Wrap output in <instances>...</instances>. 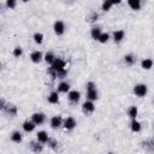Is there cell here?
<instances>
[{
	"label": "cell",
	"instance_id": "cell-12",
	"mask_svg": "<svg viewBox=\"0 0 154 154\" xmlns=\"http://www.w3.org/2000/svg\"><path fill=\"white\" fill-rule=\"evenodd\" d=\"M36 137H37V142H40V143H47V141H48V134L46 132V131H38L37 132V135H36Z\"/></svg>",
	"mask_w": 154,
	"mask_h": 154
},
{
	"label": "cell",
	"instance_id": "cell-31",
	"mask_svg": "<svg viewBox=\"0 0 154 154\" xmlns=\"http://www.w3.org/2000/svg\"><path fill=\"white\" fill-rule=\"evenodd\" d=\"M48 144H49V147L51 148H55V144H57V141L55 140H51V138H48Z\"/></svg>",
	"mask_w": 154,
	"mask_h": 154
},
{
	"label": "cell",
	"instance_id": "cell-3",
	"mask_svg": "<svg viewBox=\"0 0 154 154\" xmlns=\"http://www.w3.org/2000/svg\"><path fill=\"white\" fill-rule=\"evenodd\" d=\"M51 67H52L55 72H58V71L65 69V61H64L63 59H60V58H55V59L53 60V63L51 64Z\"/></svg>",
	"mask_w": 154,
	"mask_h": 154
},
{
	"label": "cell",
	"instance_id": "cell-11",
	"mask_svg": "<svg viewBox=\"0 0 154 154\" xmlns=\"http://www.w3.org/2000/svg\"><path fill=\"white\" fill-rule=\"evenodd\" d=\"M35 126H36V124H35L32 120H25V122L23 123V130L26 131V132H31V131H34Z\"/></svg>",
	"mask_w": 154,
	"mask_h": 154
},
{
	"label": "cell",
	"instance_id": "cell-33",
	"mask_svg": "<svg viewBox=\"0 0 154 154\" xmlns=\"http://www.w3.org/2000/svg\"><path fill=\"white\" fill-rule=\"evenodd\" d=\"M109 1H111L113 5H118V4H120V2H122V0H109Z\"/></svg>",
	"mask_w": 154,
	"mask_h": 154
},
{
	"label": "cell",
	"instance_id": "cell-28",
	"mask_svg": "<svg viewBox=\"0 0 154 154\" xmlns=\"http://www.w3.org/2000/svg\"><path fill=\"white\" fill-rule=\"evenodd\" d=\"M34 41H35L36 43H42V41H43V35H42L41 32H36V34L34 35Z\"/></svg>",
	"mask_w": 154,
	"mask_h": 154
},
{
	"label": "cell",
	"instance_id": "cell-6",
	"mask_svg": "<svg viewBox=\"0 0 154 154\" xmlns=\"http://www.w3.org/2000/svg\"><path fill=\"white\" fill-rule=\"evenodd\" d=\"M63 125H64V128H65L66 130H72V129L76 128L77 122L75 120V118H72V117H67V118L63 122Z\"/></svg>",
	"mask_w": 154,
	"mask_h": 154
},
{
	"label": "cell",
	"instance_id": "cell-29",
	"mask_svg": "<svg viewBox=\"0 0 154 154\" xmlns=\"http://www.w3.org/2000/svg\"><path fill=\"white\" fill-rule=\"evenodd\" d=\"M22 54H23V49H22V47H16V48L13 49V55H14L16 58H19Z\"/></svg>",
	"mask_w": 154,
	"mask_h": 154
},
{
	"label": "cell",
	"instance_id": "cell-14",
	"mask_svg": "<svg viewBox=\"0 0 154 154\" xmlns=\"http://www.w3.org/2000/svg\"><path fill=\"white\" fill-rule=\"evenodd\" d=\"M128 4H129V6H130L132 10L137 11V10H140V8H141L142 0H128Z\"/></svg>",
	"mask_w": 154,
	"mask_h": 154
},
{
	"label": "cell",
	"instance_id": "cell-4",
	"mask_svg": "<svg viewBox=\"0 0 154 154\" xmlns=\"http://www.w3.org/2000/svg\"><path fill=\"white\" fill-rule=\"evenodd\" d=\"M31 120L36 124V125H41L46 122V116L45 113H41V112H36L31 116Z\"/></svg>",
	"mask_w": 154,
	"mask_h": 154
},
{
	"label": "cell",
	"instance_id": "cell-15",
	"mask_svg": "<svg viewBox=\"0 0 154 154\" xmlns=\"http://www.w3.org/2000/svg\"><path fill=\"white\" fill-rule=\"evenodd\" d=\"M130 128H131V130H132L134 132H138V131H141V129H142V126H141V123H140V122H137V120H136V118L131 120Z\"/></svg>",
	"mask_w": 154,
	"mask_h": 154
},
{
	"label": "cell",
	"instance_id": "cell-26",
	"mask_svg": "<svg viewBox=\"0 0 154 154\" xmlns=\"http://www.w3.org/2000/svg\"><path fill=\"white\" fill-rule=\"evenodd\" d=\"M108 38H109V35H108L107 32H101V35L99 36L97 41L101 42V43H106V42L108 41Z\"/></svg>",
	"mask_w": 154,
	"mask_h": 154
},
{
	"label": "cell",
	"instance_id": "cell-18",
	"mask_svg": "<svg viewBox=\"0 0 154 154\" xmlns=\"http://www.w3.org/2000/svg\"><path fill=\"white\" fill-rule=\"evenodd\" d=\"M90 35H91V37H93L94 40H97L99 36L101 35V29H100L99 26H94V28L91 29V31H90Z\"/></svg>",
	"mask_w": 154,
	"mask_h": 154
},
{
	"label": "cell",
	"instance_id": "cell-36",
	"mask_svg": "<svg viewBox=\"0 0 154 154\" xmlns=\"http://www.w3.org/2000/svg\"><path fill=\"white\" fill-rule=\"evenodd\" d=\"M0 70H1V63H0Z\"/></svg>",
	"mask_w": 154,
	"mask_h": 154
},
{
	"label": "cell",
	"instance_id": "cell-13",
	"mask_svg": "<svg viewBox=\"0 0 154 154\" xmlns=\"http://www.w3.org/2000/svg\"><path fill=\"white\" fill-rule=\"evenodd\" d=\"M124 36H125V32L123 31V30H117V31H114L113 32V40H114V42H120L123 38H124Z\"/></svg>",
	"mask_w": 154,
	"mask_h": 154
},
{
	"label": "cell",
	"instance_id": "cell-20",
	"mask_svg": "<svg viewBox=\"0 0 154 154\" xmlns=\"http://www.w3.org/2000/svg\"><path fill=\"white\" fill-rule=\"evenodd\" d=\"M141 66H142V69H144V70H149V69L153 66V60H152V59H144V60H142Z\"/></svg>",
	"mask_w": 154,
	"mask_h": 154
},
{
	"label": "cell",
	"instance_id": "cell-23",
	"mask_svg": "<svg viewBox=\"0 0 154 154\" xmlns=\"http://www.w3.org/2000/svg\"><path fill=\"white\" fill-rule=\"evenodd\" d=\"M45 61L47 63V64H52L53 63V60L55 59V57H54V54L52 53V52H48V53H46V55H45Z\"/></svg>",
	"mask_w": 154,
	"mask_h": 154
},
{
	"label": "cell",
	"instance_id": "cell-22",
	"mask_svg": "<svg viewBox=\"0 0 154 154\" xmlns=\"http://www.w3.org/2000/svg\"><path fill=\"white\" fill-rule=\"evenodd\" d=\"M5 108H6L7 114H10V116H16L17 114V107L13 106V105H7V106H5Z\"/></svg>",
	"mask_w": 154,
	"mask_h": 154
},
{
	"label": "cell",
	"instance_id": "cell-16",
	"mask_svg": "<svg viewBox=\"0 0 154 154\" xmlns=\"http://www.w3.org/2000/svg\"><path fill=\"white\" fill-rule=\"evenodd\" d=\"M70 90V84L67 82H60L58 85V91L59 93H67Z\"/></svg>",
	"mask_w": 154,
	"mask_h": 154
},
{
	"label": "cell",
	"instance_id": "cell-1",
	"mask_svg": "<svg viewBox=\"0 0 154 154\" xmlns=\"http://www.w3.org/2000/svg\"><path fill=\"white\" fill-rule=\"evenodd\" d=\"M87 99L90 101H94L97 99V90H96V85L94 82L87 83Z\"/></svg>",
	"mask_w": 154,
	"mask_h": 154
},
{
	"label": "cell",
	"instance_id": "cell-2",
	"mask_svg": "<svg viewBox=\"0 0 154 154\" xmlns=\"http://www.w3.org/2000/svg\"><path fill=\"white\" fill-rule=\"evenodd\" d=\"M147 91H148V88L146 84L143 83H140V84H136L134 87V94L137 95L138 97H143L147 95Z\"/></svg>",
	"mask_w": 154,
	"mask_h": 154
},
{
	"label": "cell",
	"instance_id": "cell-5",
	"mask_svg": "<svg viewBox=\"0 0 154 154\" xmlns=\"http://www.w3.org/2000/svg\"><path fill=\"white\" fill-rule=\"evenodd\" d=\"M53 29H54V32H55L58 36L63 35L64 31H65V24H64V22L57 20V22L54 23V25H53Z\"/></svg>",
	"mask_w": 154,
	"mask_h": 154
},
{
	"label": "cell",
	"instance_id": "cell-34",
	"mask_svg": "<svg viewBox=\"0 0 154 154\" xmlns=\"http://www.w3.org/2000/svg\"><path fill=\"white\" fill-rule=\"evenodd\" d=\"M96 18H97V14H96V13H94V14L91 16V19H90V20H91V22H94Z\"/></svg>",
	"mask_w": 154,
	"mask_h": 154
},
{
	"label": "cell",
	"instance_id": "cell-9",
	"mask_svg": "<svg viewBox=\"0 0 154 154\" xmlns=\"http://www.w3.org/2000/svg\"><path fill=\"white\" fill-rule=\"evenodd\" d=\"M67 97H69V100H70L71 102L76 103V102H78V100H79V97H81V94H79V91H77V90H71V91H69Z\"/></svg>",
	"mask_w": 154,
	"mask_h": 154
},
{
	"label": "cell",
	"instance_id": "cell-25",
	"mask_svg": "<svg viewBox=\"0 0 154 154\" xmlns=\"http://www.w3.org/2000/svg\"><path fill=\"white\" fill-rule=\"evenodd\" d=\"M30 148L34 150V152H42V144H38V143H36V142H31L30 143Z\"/></svg>",
	"mask_w": 154,
	"mask_h": 154
},
{
	"label": "cell",
	"instance_id": "cell-27",
	"mask_svg": "<svg viewBox=\"0 0 154 154\" xmlns=\"http://www.w3.org/2000/svg\"><path fill=\"white\" fill-rule=\"evenodd\" d=\"M112 2L109 1V0H103V2H102V10L103 11H109L111 10V7H112Z\"/></svg>",
	"mask_w": 154,
	"mask_h": 154
},
{
	"label": "cell",
	"instance_id": "cell-17",
	"mask_svg": "<svg viewBox=\"0 0 154 154\" xmlns=\"http://www.w3.org/2000/svg\"><path fill=\"white\" fill-rule=\"evenodd\" d=\"M48 102H49V103H58V102H59L58 91H52V93L48 95Z\"/></svg>",
	"mask_w": 154,
	"mask_h": 154
},
{
	"label": "cell",
	"instance_id": "cell-21",
	"mask_svg": "<svg viewBox=\"0 0 154 154\" xmlns=\"http://www.w3.org/2000/svg\"><path fill=\"white\" fill-rule=\"evenodd\" d=\"M137 113H138V109H137L136 106H131V107L129 108V111H128V114H129V117H130L131 119H135V118L137 117Z\"/></svg>",
	"mask_w": 154,
	"mask_h": 154
},
{
	"label": "cell",
	"instance_id": "cell-30",
	"mask_svg": "<svg viewBox=\"0 0 154 154\" xmlns=\"http://www.w3.org/2000/svg\"><path fill=\"white\" fill-rule=\"evenodd\" d=\"M17 5V0H6V7L8 8H14Z\"/></svg>",
	"mask_w": 154,
	"mask_h": 154
},
{
	"label": "cell",
	"instance_id": "cell-35",
	"mask_svg": "<svg viewBox=\"0 0 154 154\" xmlns=\"http://www.w3.org/2000/svg\"><path fill=\"white\" fill-rule=\"evenodd\" d=\"M22 1H23V2H26V1H29V0H22Z\"/></svg>",
	"mask_w": 154,
	"mask_h": 154
},
{
	"label": "cell",
	"instance_id": "cell-8",
	"mask_svg": "<svg viewBox=\"0 0 154 154\" xmlns=\"http://www.w3.org/2000/svg\"><path fill=\"white\" fill-rule=\"evenodd\" d=\"M61 125H63V118H61V116H54V117L51 118V126L53 129H58Z\"/></svg>",
	"mask_w": 154,
	"mask_h": 154
},
{
	"label": "cell",
	"instance_id": "cell-19",
	"mask_svg": "<svg viewBox=\"0 0 154 154\" xmlns=\"http://www.w3.org/2000/svg\"><path fill=\"white\" fill-rule=\"evenodd\" d=\"M11 140H12L13 142H16V143H19V142L22 141V134H20L19 131H13V132L11 134Z\"/></svg>",
	"mask_w": 154,
	"mask_h": 154
},
{
	"label": "cell",
	"instance_id": "cell-10",
	"mask_svg": "<svg viewBox=\"0 0 154 154\" xmlns=\"http://www.w3.org/2000/svg\"><path fill=\"white\" fill-rule=\"evenodd\" d=\"M42 58H43V55H42V53L40 52V51H34L31 54H30V59H31V61L32 63H40L41 60H42Z\"/></svg>",
	"mask_w": 154,
	"mask_h": 154
},
{
	"label": "cell",
	"instance_id": "cell-32",
	"mask_svg": "<svg viewBox=\"0 0 154 154\" xmlns=\"http://www.w3.org/2000/svg\"><path fill=\"white\" fill-rule=\"evenodd\" d=\"M5 106H6L5 100H4V99H0V111H1L2 108H5Z\"/></svg>",
	"mask_w": 154,
	"mask_h": 154
},
{
	"label": "cell",
	"instance_id": "cell-7",
	"mask_svg": "<svg viewBox=\"0 0 154 154\" xmlns=\"http://www.w3.org/2000/svg\"><path fill=\"white\" fill-rule=\"evenodd\" d=\"M82 109H83V112H84L85 114H90V113H93V112H94L95 106H94L93 101L88 100V101H85V102L82 105Z\"/></svg>",
	"mask_w": 154,
	"mask_h": 154
},
{
	"label": "cell",
	"instance_id": "cell-24",
	"mask_svg": "<svg viewBox=\"0 0 154 154\" xmlns=\"http://www.w3.org/2000/svg\"><path fill=\"white\" fill-rule=\"evenodd\" d=\"M124 61H125V64H128V65H132V64L135 63V57H134L132 54H126V55L124 57Z\"/></svg>",
	"mask_w": 154,
	"mask_h": 154
}]
</instances>
